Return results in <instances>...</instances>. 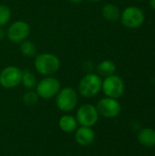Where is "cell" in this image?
I'll return each instance as SVG.
<instances>
[{"instance_id":"12","label":"cell","mask_w":155,"mask_h":156,"mask_svg":"<svg viewBox=\"0 0 155 156\" xmlns=\"http://www.w3.org/2000/svg\"><path fill=\"white\" fill-rule=\"evenodd\" d=\"M140 144L146 147L155 146V131L151 128L143 129L138 134Z\"/></svg>"},{"instance_id":"11","label":"cell","mask_w":155,"mask_h":156,"mask_svg":"<svg viewBox=\"0 0 155 156\" xmlns=\"http://www.w3.org/2000/svg\"><path fill=\"white\" fill-rule=\"evenodd\" d=\"M76 142L81 146L90 145L95 140V133L90 127L80 126L76 130L75 133Z\"/></svg>"},{"instance_id":"15","label":"cell","mask_w":155,"mask_h":156,"mask_svg":"<svg viewBox=\"0 0 155 156\" xmlns=\"http://www.w3.org/2000/svg\"><path fill=\"white\" fill-rule=\"evenodd\" d=\"M21 83L27 90H32L37 87V81L36 76L27 69L22 70V80Z\"/></svg>"},{"instance_id":"22","label":"cell","mask_w":155,"mask_h":156,"mask_svg":"<svg viewBox=\"0 0 155 156\" xmlns=\"http://www.w3.org/2000/svg\"><path fill=\"white\" fill-rule=\"evenodd\" d=\"M4 37H5V33L2 29H0V39H2Z\"/></svg>"},{"instance_id":"2","label":"cell","mask_w":155,"mask_h":156,"mask_svg":"<svg viewBox=\"0 0 155 156\" xmlns=\"http://www.w3.org/2000/svg\"><path fill=\"white\" fill-rule=\"evenodd\" d=\"M102 87L100 77L95 73H87L79 83V91L85 98H91L97 95Z\"/></svg>"},{"instance_id":"20","label":"cell","mask_w":155,"mask_h":156,"mask_svg":"<svg viewBox=\"0 0 155 156\" xmlns=\"http://www.w3.org/2000/svg\"><path fill=\"white\" fill-rule=\"evenodd\" d=\"M69 1L71 3H74V4H79V3H81L83 0H69Z\"/></svg>"},{"instance_id":"7","label":"cell","mask_w":155,"mask_h":156,"mask_svg":"<svg viewBox=\"0 0 155 156\" xmlns=\"http://www.w3.org/2000/svg\"><path fill=\"white\" fill-rule=\"evenodd\" d=\"M99 119V112L97 108L92 104H83L81 105L78 112L76 120L79 124L85 127H92Z\"/></svg>"},{"instance_id":"18","label":"cell","mask_w":155,"mask_h":156,"mask_svg":"<svg viewBox=\"0 0 155 156\" xmlns=\"http://www.w3.org/2000/svg\"><path fill=\"white\" fill-rule=\"evenodd\" d=\"M38 98H39V96L37 95V91L29 90L24 94L22 101H23V103L26 106H34L36 103H37Z\"/></svg>"},{"instance_id":"9","label":"cell","mask_w":155,"mask_h":156,"mask_svg":"<svg viewBox=\"0 0 155 156\" xmlns=\"http://www.w3.org/2000/svg\"><path fill=\"white\" fill-rule=\"evenodd\" d=\"M30 34V27L25 21L14 22L7 30V37L14 43L23 42L27 38Z\"/></svg>"},{"instance_id":"1","label":"cell","mask_w":155,"mask_h":156,"mask_svg":"<svg viewBox=\"0 0 155 156\" xmlns=\"http://www.w3.org/2000/svg\"><path fill=\"white\" fill-rule=\"evenodd\" d=\"M34 65L37 72L45 76H49L59 69L60 61L58 58L53 54L43 53L36 57Z\"/></svg>"},{"instance_id":"5","label":"cell","mask_w":155,"mask_h":156,"mask_svg":"<svg viewBox=\"0 0 155 156\" xmlns=\"http://www.w3.org/2000/svg\"><path fill=\"white\" fill-rule=\"evenodd\" d=\"M101 90H103L104 94L112 99L120 98L124 92V83L123 80L117 75H111L106 77L105 80L102 81Z\"/></svg>"},{"instance_id":"6","label":"cell","mask_w":155,"mask_h":156,"mask_svg":"<svg viewBox=\"0 0 155 156\" xmlns=\"http://www.w3.org/2000/svg\"><path fill=\"white\" fill-rule=\"evenodd\" d=\"M22 70L15 66L5 68L0 73V85L5 89H13L21 83Z\"/></svg>"},{"instance_id":"19","label":"cell","mask_w":155,"mask_h":156,"mask_svg":"<svg viewBox=\"0 0 155 156\" xmlns=\"http://www.w3.org/2000/svg\"><path fill=\"white\" fill-rule=\"evenodd\" d=\"M11 17L10 8L5 5H0V27L5 26Z\"/></svg>"},{"instance_id":"4","label":"cell","mask_w":155,"mask_h":156,"mask_svg":"<svg viewBox=\"0 0 155 156\" xmlns=\"http://www.w3.org/2000/svg\"><path fill=\"white\" fill-rule=\"evenodd\" d=\"M60 86V82L56 78L47 77L37 84V93L40 98L49 100L59 92Z\"/></svg>"},{"instance_id":"3","label":"cell","mask_w":155,"mask_h":156,"mask_svg":"<svg viewBox=\"0 0 155 156\" xmlns=\"http://www.w3.org/2000/svg\"><path fill=\"white\" fill-rule=\"evenodd\" d=\"M56 104L64 112H72L78 104V94L76 90L71 87H66L60 90L57 94Z\"/></svg>"},{"instance_id":"14","label":"cell","mask_w":155,"mask_h":156,"mask_svg":"<svg viewBox=\"0 0 155 156\" xmlns=\"http://www.w3.org/2000/svg\"><path fill=\"white\" fill-rule=\"evenodd\" d=\"M97 71L100 76H103L106 78L114 74V72L116 71V65L111 60H103L98 65Z\"/></svg>"},{"instance_id":"21","label":"cell","mask_w":155,"mask_h":156,"mask_svg":"<svg viewBox=\"0 0 155 156\" xmlns=\"http://www.w3.org/2000/svg\"><path fill=\"white\" fill-rule=\"evenodd\" d=\"M150 4H151L152 7L155 10V0H150Z\"/></svg>"},{"instance_id":"13","label":"cell","mask_w":155,"mask_h":156,"mask_svg":"<svg viewBox=\"0 0 155 156\" xmlns=\"http://www.w3.org/2000/svg\"><path fill=\"white\" fill-rule=\"evenodd\" d=\"M59 128L65 133H72L78 128V122L72 115H63L58 122Z\"/></svg>"},{"instance_id":"17","label":"cell","mask_w":155,"mask_h":156,"mask_svg":"<svg viewBox=\"0 0 155 156\" xmlns=\"http://www.w3.org/2000/svg\"><path fill=\"white\" fill-rule=\"evenodd\" d=\"M20 51L26 57H33L37 53V47L31 41H23L20 45Z\"/></svg>"},{"instance_id":"23","label":"cell","mask_w":155,"mask_h":156,"mask_svg":"<svg viewBox=\"0 0 155 156\" xmlns=\"http://www.w3.org/2000/svg\"><path fill=\"white\" fill-rule=\"evenodd\" d=\"M90 1H92V2H98V1H100V0H90Z\"/></svg>"},{"instance_id":"10","label":"cell","mask_w":155,"mask_h":156,"mask_svg":"<svg viewBox=\"0 0 155 156\" xmlns=\"http://www.w3.org/2000/svg\"><path fill=\"white\" fill-rule=\"evenodd\" d=\"M96 108L99 114L107 118H114L121 112L120 102L116 99L109 97L100 100Z\"/></svg>"},{"instance_id":"8","label":"cell","mask_w":155,"mask_h":156,"mask_svg":"<svg viewBox=\"0 0 155 156\" xmlns=\"http://www.w3.org/2000/svg\"><path fill=\"white\" fill-rule=\"evenodd\" d=\"M144 21L143 12L136 6L127 7L122 15V24L129 28H136L142 26Z\"/></svg>"},{"instance_id":"24","label":"cell","mask_w":155,"mask_h":156,"mask_svg":"<svg viewBox=\"0 0 155 156\" xmlns=\"http://www.w3.org/2000/svg\"><path fill=\"white\" fill-rule=\"evenodd\" d=\"M139 1H142V0H139Z\"/></svg>"},{"instance_id":"16","label":"cell","mask_w":155,"mask_h":156,"mask_svg":"<svg viewBox=\"0 0 155 156\" xmlns=\"http://www.w3.org/2000/svg\"><path fill=\"white\" fill-rule=\"evenodd\" d=\"M102 15L105 17V19L109 21H116L120 17V11L115 5L108 4L103 7Z\"/></svg>"}]
</instances>
